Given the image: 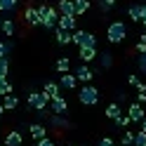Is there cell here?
<instances>
[{
  "label": "cell",
  "mask_w": 146,
  "mask_h": 146,
  "mask_svg": "<svg viewBox=\"0 0 146 146\" xmlns=\"http://www.w3.org/2000/svg\"><path fill=\"white\" fill-rule=\"evenodd\" d=\"M38 10H40V26L54 31L59 26V17H61L59 10H57V7H50V5H40Z\"/></svg>",
  "instance_id": "6da1fadb"
},
{
  "label": "cell",
  "mask_w": 146,
  "mask_h": 146,
  "mask_svg": "<svg viewBox=\"0 0 146 146\" xmlns=\"http://www.w3.org/2000/svg\"><path fill=\"white\" fill-rule=\"evenodd\" d=\"M127 33H130V31H127V24L125 21H111L108 29H106V40L118 45V42H123L127 38Z\"/></svg>",
  "instance_id": "7a4b0ae2"
},
{
  "label": "cell",
  "mask_w": 146,
  "mask_h": 146,
  "mask_svg": "<svg viewBox=\"0 0 146 146\" xmlns=\"http://www.w3.org/2000/svg\"><path fill=\"white\" fill-rule=\"evenodd\" d=\"M78 99L85 106H94V104H99V90L94 85H83L80 92H78Z\"/></svg>",
  "instance_id": "3957f363"
},
{
  "label": "cell",
  "mask_w": 146,
  "mask_h": 146,
  "mask_svg": "<svg viewBox=\"0 0 146 146\" xmlns=\"http://www.w3.org/2000/svg\"><path fill=\"white\" fill-rule=\"evenodd\" d=\"M73 42L78 47H97V35L90 31H83V29H76L73 31Z\"/></svg>",
  "instance_id": "277c9868"
},
{
  "label": "cell",
  "mask_w": 146,
  "mask_h": 146,
  "mask_svg": "<svg viewBox=\"0 0 146 146\" xmlns=\"http://www.w3.org/2000/svg\"><path fill=\"white\" fill-rule=\"evenodd\" d=\"M47 104H50V99L45 97V92H29V106L33 108V111H38V113H45Z\"/></svg>",
  "instance_id": "5b68a950"
},
{
  "label": "cell",
  "mask_w": 146,
  "mask_h": 146,
  "mask_svg": "<svg viewBox=\"0 0 146 146\" xmlns=\"http://www.w3.org/2000/svg\"><path fill=\"white\" fill-rule=\"evenodd\" d=\"M50 111H52L54 115H66V113H68V104H66V99H64L61 94H59V97H54L52 102H50Z\"/></svg>",
  "instance_id": "8992f818"
},
{
  "label": "cell",
  "mask_w": 146,
  "mask_h": 146,
  "mask_svg": "<svg viewBox=\"0 0 146 146\" xmlns=\"http://www.w3.org/2000/svg\"><path fill=\"white\" fill-rule=\"evenodd\" d=\"M24 24H29V26H40V10H38V7H26V10H24Z\"/></svg>",
  "instance_id": "52a82bcc"
},
{
  "label": "cell",
  "mask_w": 146,
  "mask_h": 146,
  "mask_svg": "<svg viewBox=\"0 0 146 146\" xmlns=\"http://www.w3.org/2000/svg\"><path fill=\"white\" fill-rule=\"evenodd\" d=\"M76 78H78V83H83V85H90V80L94 78V71L87 66V64H80V66L76 68Z\"/></svg>",
  "instance_id": "ba28073f"
},
{
  "label": "cell",
  "mask_w": 146,
  "mask_h": 146,
  "mask_svg": "<svg viewBox=\"0 0 146 146\" xmlns=\"http://www.w3.org/2000/svg\"><path fill=\"white\" fill-rule=\"evenodd\" d=\"M127 113H130V118H132L134 123H141V120H146V111H144V106H141L139 102L130 104V108H127Z\"/></svg>",
  "instance_id": "9c48e42d"
},
{
  "label": "cell",
  "mask_w": 146,
  "mask_h": 146,
  "mask_svg": "<svg viewBox=\"0 0 146 146\" xmlns=\"http://www.w3.org/2000/svg\"><path fill=\"white\" fill-rule=\"evenodd\" d=\"M42 92H45V97L52 102L54 97H59V94H61V85H59V83H54V80H47V83L42 85Z\"/></svg>",
  "instance_id": "30bf717a"
},
{
  "label": "cell",
  "mask_w": 146,
  "mask_h": 146,
  "mask_svg": "<svg viewBox=\"0 0 146 146\" xmlns=\"http://www.w3.org/2000/svg\"><path fill=\"white\" fill-rule=\"evenodd\" d=\"M57 10L64 17H76V3H73V0H59Z\"/></svg>",
  "instance_id": "8fae6325"
},
{
  "label": "cell",
  "mask_w": 146,
  "mask_h": 146,
  "mask_svg": "<svg viewBox=\"0 0 146 146\" xmlns=\"http://www.w3.org/2000/svg\"><path fill=\"white\" fill-rule=\"evenodd\" d=\"M0 33H3L5 38L17 35V21L14 19H3V24H0Z\"/></svg>",
  "instance_id": "7c38bea8"
},
{
  "label": "cell",
  "mask_w": 146,
  "mask_h": 146,
  "mask_svg": "<svg viewBox=\"0 0 146 146\" xmlns=\"http://www.w3.org/2000/svg\"><path fill=\"white\" fill-rule=\"evenodd\" d=\"M59 85L64 90H73L78 85V78H76V73H61V78H59Z\"/></svg>",
  "instance_id": "4fadbf2b"
},
{
  "label": "cell",
  "mask_w": 146,
  "mask_h": 146,
  "mask_svg": "<svg viewBox=\"0 0 146 146\" xmlns=\"http://www.w3.org/2000/svg\"><path fill=\"white\" fill-rule=\"evenodd\" d=\"M54 38L59 45H71L73 42V31H64V29H54Z\"/></svg>",
  "instance_id": "5bb4252c"
},
{
  "label": "cell",
  "mask_w": 146,
  "mask_h": 146,
  "mask_svg": "<svg viewBox=\"0 0 146 146\" xmlns=\"http://www.w3.org/2000/svg\"><path fill=\"white\" fill-rule=\"evenodd\" d=\"M78 54H80V61L83 64H90V61L97 59V47H80Z\"/></svg>",
  "instance_id": "9a60e30c"
},
{
  "label": "cell",
  "mask_w": 146,
  "mask_h": 146,
  "mask_svg": "<svg viewBox=\"0 0 146 146\" xmlns=\"http://www.w3.org/2000/svg\"><path fill=\"white\" fill-rule=\"evenodd\" d=\"M31 137H33L35 141L45 139V137H47V127H45V125H40V123H33V125H31Z\"/></svg>",
  "instance_id": "2e32d148"
},
{
  "label": "cell",
  "mask_w": 146,
  "mask_h": 146,
  "mask_svg": "<svg viewBox=\"0 0 146 146\" xmlns=\"http://www.w3.org/2000/svg\"><path fill=\"white\" fill-rule=\"evenodd\" d=\"M21 144H24V137L17 132V130L7 132V137H5V146H21Z\"/></svg>",
  "instance_id": "e0dca14e"
},
{
  "label": "cell",
  "mask_w": 146,
  "mask_h": 146,
  "mask_svg": "<svg viewBox=\"0 0 146 146\" xmlns=\"http://www.w3.org/2000/svg\"><path fill=\"white\" fill-rule=\"evenodd\" d=\"M120 115H123V108H120L118 102H113V104L106 106V118H108V120H115V118H120Z\"/></svg>",
  "instance_id": "ac0fdd59"
},
{
  "label": "cell",
  "mask_w": 146,
  "mask_h": 146,
  "mask_svg": "<svg viewBox=\"0 0 146 146\" xmlns=\"http://www.w3.org/2000/svg\"><path fill=\"white\" fill-rule=\"evenodd\" d=\"M57 29H64V31H76V17H59V26Z\"/></svg>",
  "instance_id": "d6986e66"
},
{
  "label": "cell",
  "mask_w": 146,
  "mask_h": 146,
  "mask_svg": "<svg viewBox=\"0 0 146 146\" xmlns=\"http://www.w3.org/2000/svg\"><path fill=\"white\" fill-rule=\"evenodd\" d=\"M141 12H144V5L134 3V5H130V10H127V17H130L132 21H141Z\"/></svg>",
  "instance_id": "ffe728a7"
},
{
  "label": "cell",
  "mask_w": 146,
  "mask_h": 146,
  "mask_svg": "<svg viewBox=\"0 0 146 146\" xmlns=\"http://www.w3.org/2000/svg\"><path fill=\"white\" fill-rule=\"evenodd\" d=\"M115 127H118V130H127V127H130V123H134L132 120V118H130V113H123L120 118H115Z\"/></svg>",
  "instance_id": "44dd1931"
},
{
  "label": "cell",
  "mask_w": 146,
  "mask_h": 146,
  "mask_svg": "<svg viewBox=\"0 0 146 146\" xmlns=\"http://www.w3.org/2000/svg\"><path fill=\"white\" fill-rule=\"evenodd\" d=\"M3 106H5V111H14V108L19 106V99L14 94H7V97H3Z\"/></svg>",
  "instance_id": "7402d4cb"
},
{
  "label": "cell",
  "mask_w": 146,
  "mask_h": 146,
  "mask_svg": "<svg viewBox=\"0 0 146 146\" xmlns=\"http://www.w3.org/2000/svg\"><path fill=\"white\" fill-rule=\"evenodd\" d=\"M57 71L59 73H68L71 71V59L68 57H59L57 59Z\"/></svg>",
  "instance_id": "603a6c76"
},
{
  "label": "cell",
  "mask_w": 146,
  "mask_h": 146,
  "mask_svg": "<svg viewBox=\"0 0 146 146\" xmlns=\"http://www.w3.org/2000/svg\"><path fill=\"white\" fill-rule=\"evenodd\" d=\"M73 3H76V17L87 14V10H90V0H73Z\"/></svg>",
  "instance_id": "cb8c5ba5"
},
{
  "label": "cell",
  "mask_w": 146,
  "mask_h": 146,
  "mask_svg": "<svg viewBox=\"0 0 146 146\" xmlns=\"http://www.w3.org/2000/svg\"><path fill=\"white\" fill-rule=\"evenodd\" d=\"M120 146H134V132H130V130H123Z\"/></svg>",
  "instance_id": "d4e9b609"
},
{
  "label": "cell",
  "mask_w": 146,
  "mask_h": 146,
  "mask_svg": "<svg viewBox=\"0 0 146 146\" xmlns=\"http://www.w3.org/2000/svg\"><path fill=\"white\" fill-rule=\"evenodd\" d=\"M12 94V83L7 78H0V97H7Z\"/></svg>",
  "instance_id": "484cf974"
},
{
  "label": "cell",
  "mask_w": 146,
  "mask_h": 146,
  "mask_svg": "<svg viewBox=\"0 0 146 146\" xmlns=\"http://www.w3.org/2000/svg\"><path fill=\"white\" fill-rule=\"evenodd\" d=\"M19 0H0V12H14Z\"/></svg>",
  "instance_id": "4316f807"
},
{
  "label": "cell",
  "mask_w": 146,
  "mask_h": 146,
  "mask_svg": "<svg viewBox=\"0 0 146 146\" xmlns=\"http://www.w3.org/2000/svg\"><path fill=\"white\" fill-rule=\"evenodd\" d=\"M99 64H102L104 68H111V66H113V57H111V52H104L102 57H99Z\"/></svg>",
  "instance_id": "83f0119b"
},
{
  "label": "cell",
  "mask_w": 146,
  "mask_h": 146,
  "mask_svg": "<svg viewBox=\"0 0 146 146\" xmlns=\"http://www.w3.org/2000/svg\"><path fill=\"white\" fill-rule=\"evenodd\" d=\"M7 71H10V59H0V78H7Z\"/></svg>",
  "instance_id": "f1b7e54d"
},
{
  "label": "cell",
  "mask_w": 146,
  "mask_h": 146,
  "mask_svg": "<svg viewBox=\"0 0 146 146\" xmlns=\"http://www.w3.org/2000/svg\"><path fill=\"white\" fill-rule=\"evenodd\" d=\"M134 146H146V132L144 130H139L134 134Z\"/></svg>",
  "instance_id": "f546056e"
},
{
  "label": "cell",
  "mask_w": 146,
  "mask_h": 146,
  "mask_svg": "<svg viewBox=\"0 0 146 146\" xmlns=\"http://www.w3.org/2000/svg\"><path fill=\"white\" fill-rule=\"evenodd\" d=\"M50 125H54V127H68V123L61 120L59 115H52V118H50Z\"/></svg>",
  "instance_id": "4dcf8cb0"
},
{
  "label": "cell",
  "mask_w": 146,
  "mask_h": 146,
  "mask_svg": "<svg viewBox=\"0 0 146 146\" xmlns=\"http://www.w3.org/2000/svg\"><path fill=\"white\" fill-rule=\"evenodd\" d=\"M113 5H115V0H99V10L102 12H108Z\"/></svg>",
  "instance_id": "1f68e13d"
},
{
  "label": "cell",
  "mask_w": 146,
  "mask_h": 146,
  "mask_svg": "<svg viewBox=\"0 0 146 146\" xmlns=\"http://www.w3.org/2000/svg\"><path fill=\"white\" fill-rule=\"evenodd\" d=\"M137 66H139V71L146 73V54H139V57H137Z\"/></svg>",
  "instance_id": "d6a6232c"
},
{
  "label": "cell",
  "mask_w": 146,
  "mask_h": 146,
  "mask_svg": "<svg viewBox=\"0 0 146 146\" xmlns=\"http://www.w3.org/2000/svg\"><path fill=\"white\" fill-rule=\"evenodd\" d=\"M99 146H115V141L111 137H104V139H99Z\"/></svg>",
  "instance_id": "836d02e7"
},
{
  "label": "cell",
  "mask_w": 146,
  "mask_h": 146,
  "mask_svg": "<svg viewBox=\"0 0 146 146\" xmlns=\"http://www.w3.org/2000/svg\"><path fill=\"white\" fill-rule=\"evenodd\" d=\"M134 50H137V54H146V42H144V40H139Z\"/></svg>",
  "instance_id": "e575fe53"
},
{
  "label": "cell",
  "mask_w": 146,
  "mask_h": 146,
  "mask_svg": "<svg viewBox=\"0 0 146 146\" xmlns=\"http://www.w3.org/2000/svg\"><path fill=\"white\" fill-rule=\"evenodd\" d=\"M38 146H57V144H54L50 137H45V139H40V141H38Z\"/></svg>",
  "instance_id": "d590c367"
},
{
  "label": "cell",
  "mask_w": 146,
  "mask_h": 146,
  "mask_svg": "<svg viewBox=\"0 0 146 146\" xmlns=\"http://www.w3.org/2000/svg\"><path fill=\"white\" fill-rule=\"evenodd\" d=\"M127 83H130L132 87H137V85H139V78H137V76H134V73H132V76H130V78H127Z\"/></svg>",
  "instance_id": "8d00e7d4"
},
{
  "label": "cell",
  "mask_w": 146,
  "mask_h": 146,
  "mask_svg": "<svg viewBox=\"0 0 146 146\" xmlns=\"http://www.w3.org/2000/svg\"><path fill=\"white\" fill-rule=\"evenodd\" d=\"M137 102H139V104H146V92H139V94H137Z\"/></svg>",
  "instance_id": "74e56055"
},
{
  "label": "cell",
  "mask_w": 146,
  "mask_h": 146,
  "mask_svg": "<svg viewBox=\"0 0 146 146\" xmlns=\"http://www.w3.org/2000/svg\"><path fill=\"white\" fill-rule=\"evenodd\" d=\"M137 92H146V85H144V83H139V85H137Z\"/></svg>",
  "instance_id": "f35d334b"
},
{
  "label": "cell",
  "mask_w": 146,
  "mask_h": 146,
  "mask_svg": "<svg viewBox=\"0 0 146 146\" xmlns=\"http://www.w3.org/2000/svg\"><path fill=\"white\" fill-rule=\"evenodd\" d=\"M141 24L146 26V5H144V12H141Z\"/></svg>",
  "instance_id": "ab89813d"
},
{
  "label": "cell",
  "mask_w": 146,
  "mask_h": 146,
  "mask_svg": "<svg viewBox=\"0 0 146 146\" xmlns=\"http://www.w3.org/2000/svg\"><path fill=\"white\" fill-rule=\"evenodd\" d=\"M3 113H5V106H3V102H0V118H3Z\"/></svg>",
  "instance_id": "60d3db41"
},
{
  "label": "cell",
  "mask_w": 146,
  "mask_h": 146,
  "mask_svg": "<svg viewBox=\"0 0 146 146\" xmlns=\"http://www.w3.org/2000/svg\"><path fill=\"white\" fill-rule=\"evenodd\" d=\"M139 125H141V130H144V132H146V120H141V123H139Z\"/></svg>",
  "instance_id": "b9f144b4"
},
{
  "label": "cell",
  "mask_w": 146,
  "mask_h": 146,
  "mask_svg": "<svg viewBox=\"0 0 146 146\" xmlns=\"http://www.w3.org/2000/svg\"><path fill=\"white\" fill-rule=\"evenodd\" d=\"M141 40H144V42H146V33H144V35H141Z\"/></svg>",
  "instance_id": "7bdbcfd3"
},
{
  "label": "cell",
  "mask_w": 146,
  "mask_h": 146,
  "mask_svg": "<svg viewBox=\"0 0 146 146\" xmlns=\"http://www.w3.org/2000/svg\"><path fill=\"white\" fill-rule=\"evenodd\" d=\"M0 24H3V17H0Z\"/></svg>",
  "instance_id": "ee69618b"
},
{
  "label": "cell",
  "mask_w": 146,
  "mask_h": 146,
  "mask_svg": "<svg viewBox=\"0 0 146 146\" xmlns=\"http://www.w3.org/2000/svg\"><path fill=\"white\" fill-rule=\"evenodd\" d=\"M3 146H5V144H3Z\"/></svg>",
  "instance_id": "f6af8a7d"
}]
</instances>
